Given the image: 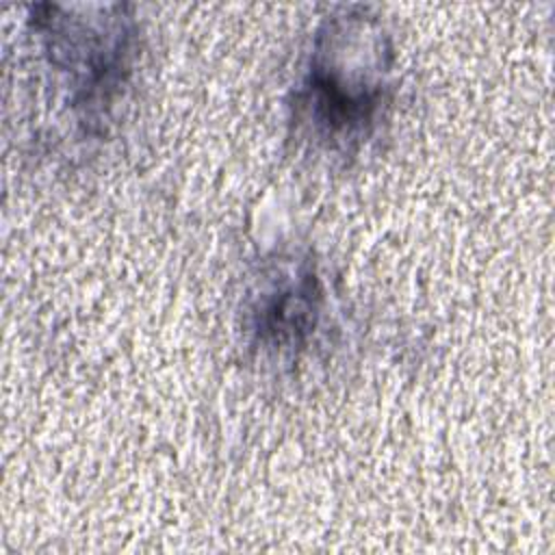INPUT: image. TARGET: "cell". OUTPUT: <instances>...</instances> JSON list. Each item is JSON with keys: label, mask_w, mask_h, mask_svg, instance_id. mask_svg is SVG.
Masks as SVG:
<instances>
[{"label": "cell", "mask_w": 555, "mask_h": 555, "mask_svg": "<svg viewBox=\"0 0 555 555\" xmlns=\"http://www.w3.org/2000/svg\"><path fill=\"white\" fill-rule=\"evenodd\" d=\"M330 312L325 280L308 256H284L260 271L247 295L243 330L260 358L291 364L321 336Z\"/></svg>", "instance_id": "cell-3"}, {"label": "cell", "mask_w": 555, "mask_h": 555, "mask_svg": "<svg viewBox=\"0 0 555 555\" xmlns=\"http://www.w3.org/2000/svg\"><path fill=\"white\" fill-rule=\"evenodd\" d=\"M395 48L369 7L332 11L317 28L293 98V124L325 156H356L395 95Z\"/></svg>", "instance_id": "cell-1"}, {"label": "cell", "mask_w": 555, "mask_h": 555, "mask_svg": "<svg viewBox=\"0 0 555 555\" xmlns=\"http://www.w3.org/2000/svg\"><path fill=\"white\" fill-rule=\"evenodd\" d=\"M28 28L65 95V106L95 130L124 95L139 56V26L126 4H33Z\"/></svg>", "instance_id": "cell-2"}]
</instances>
